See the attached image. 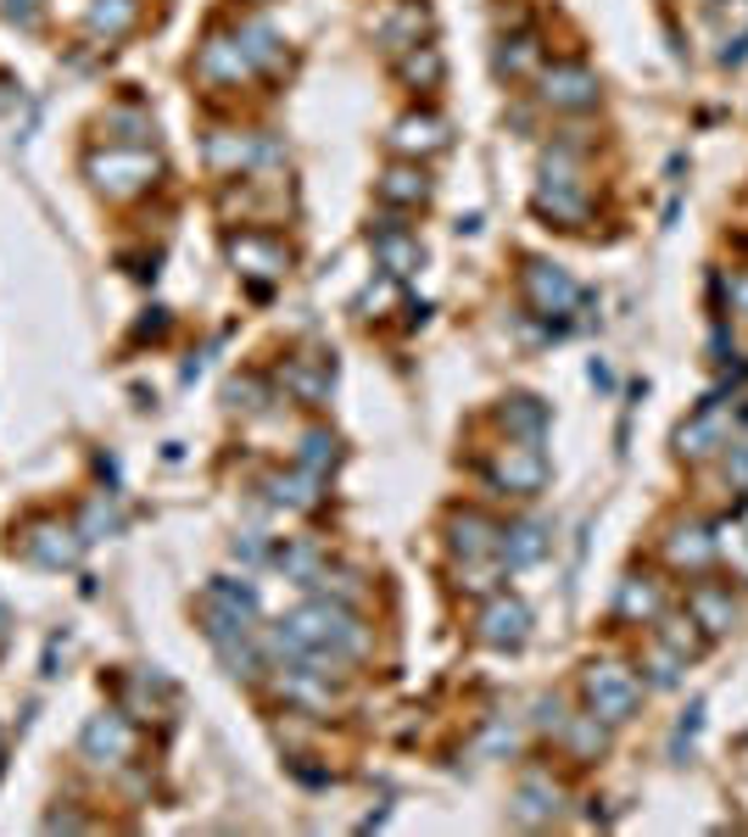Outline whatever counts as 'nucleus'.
Listing matches in <instances>:
<instances>
[{
  "label": "nucleus",
  "mask_w": 748,
  "mask_h": 837,
  "mask_svg": "<svg viewBox=\"0 0 748 837\" xmlns=\"http://www.w3.org/2000/svg\"><path fill=\"white\" fill-rule=\"evenodd\" d=\"M637 698H642V686H637L631 670H620V665H592L587 670V704H592L598 720H631Z\"/></svg>",
  "instance_id": "f257e3e1"
},
{
  "label": "nucleus",
  "mask_w": 748,
  "mask_h": 837,
  "mask_svg": "<svg viewBox=\"0 0 748 837\" xmlns=\"http://www.w3.org/2000/svg\"><path fill=\"white\" fill-rule=\"evenodd\" d=\"M481 636H486V643H497V648H520L526 643V636H531V614L520 609V603H492L486 609V620H481Z\"/></svg>",
  "instance_id": "f03ea898"
},
{
  "label": "nucleus",
  "mask_w": 748,
  "mask_h": 837,
  "mask_svg": "<svg viewBox=\"0 0 748 837\" xmlns=\"http://www.w3.org/2000/svg\"><path fill=\"white\" fill-rule=\"evenodd\" d=\"M547 101H558V107H592L598 101V79L581 73V68H558V73H547Z\"/></svg>",
  "instance_id": "7ed1b4c3"
},
{
  "label": "nucleus",
  "mask_w": 748,
  "mask_h": 837,
  "mask_svg": "<svg viewBox=\"0 0 748 837\" xmlns=\"http://www.w3.org/2000/svg\"><path fill=\"white\" fill-rule=\"evenodd\" d=\"M508 541H503V559L508 564H531V559H542L547 553V541H542V530L536 525H520V530H503Z\"/></svg>",
  "instance_id": "20e7f679"
},
{
  "label": "nucleus",
  "mask_w": 748,
  "mask_h": 837,
  "mask_svg": "<svg viewBox=\"0 0 748 837\" xmlns=\"http://www.w3.org/2000/svg\"><path fill=\"white\" fill-rule=\"evenodd\" d=\"M531 285H536L542 308H553V313H565V308L576 302V285H570L565 274H547V268H536V274H531Z\"/></svg>",
  "instance_id": "39448f33"
},
{
  "label": "nucleus",
  "mask_w": 748,
  "mask_h": 837,
  "mask_svg": "<svg viewBox=\"0 0 748 837\" xmlns=\"http://www.w3.org/2000/svg\"><path fill=\"white\" fill-rule=\"evenodd\" d=\"M692 614H704L710 631H726L732 625V598L715 593V586H698V593H692Z\"/></svg>",
  "instance_id": "423d86ee"
},
{
  "label": "nucleus",
  "mask_w": 748,
  "mask_h": 837,
  "mask_svg": "<svg viewBox=\"0 0 748 837\" xmlns=\"http://www.w3.org/2000/svg\"><path fill=\"white\" fill-rule=\"evenodd\" d=\"M710 441H721V425L715 414H704L692 430H681V453H710Z\"/></svg>",
  "instance_id": "0eeeda50"
},
{
  "label": "nucleus",
  "mask_w": 748,
  "mask_h": 837,
  "mask_svg": "<svg viewBox=\"0 0 748 837\" xmlns=\"http://www.w3.org/2000/svg\"><path fill=\"white\" fill-rule=\"evenodd\" d=\"M620 609H642V614H660V593L653 586H642V581H631L626 586V603Z\"/></svg>",
  "instance_id": "6e6552de"
}]
</instances>
